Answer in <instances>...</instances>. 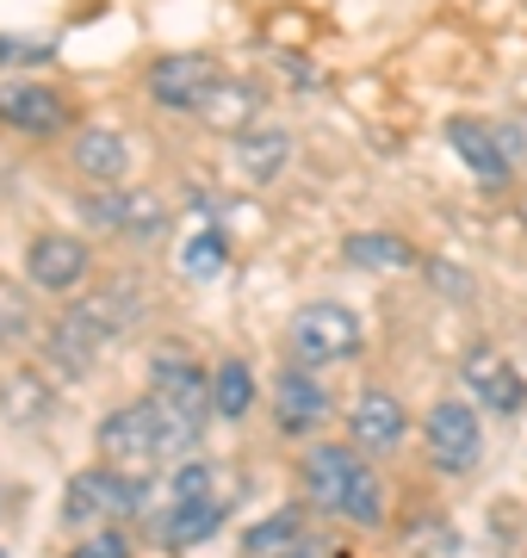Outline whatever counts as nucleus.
<instances>
[{"label":"nucleus","mask_w":527,"mask_h":558,"mask_svg":"<svg viewBox=\"0 0 527 558\" xmlns=\"http://www.w3.org/2000/svg\"><path fill=\"white\" fill-rule=\"evenodd\" d=\"M87 274H94V248L82 236L38 230V236L25 242V279L38 292H75V286H87Z\"/></svg>","instance_id":"6e6552de"},{"label":"nucleus","mask_w":527,"mask_h":558,"mask_svg":"<svg viewBox=\"0 0 527 558\" xmlns=\"http://www.w3.org/2000/svg\"><path fill=\"white\" fill-rule=\"evenodd\" d=\"M223 515H230V502L211 490V497H186V502H174L168 509V521H162V539L181 553V546H199V539H211L223 527Z\"/></svg>","instance_id":"a211bd4d"},{"label":"nucleus","mask_w":527,"mask_h":558,"mask_svg":"<svg viewBox=\"0 0 527 558\" xmlns=\"http://www.w3.org/2000/svg\"><path fill=\"white\" fill-rule=\"evenodd\" d=\"M32 329H38V304H32V292H25L20 279H0V354L20 348V341H32Z\"/></svg>","instance_id":"4be33fe9"},{"label":"nucleus","mask_w":527,"mask_h":558,"mask_svg":"<svg viewBox=\"0 0 527 558\" xmlns=\"http://www.w3.org/2000/svg\"><path fill=\"white\" fill-rule=\"evenodd\" d=\"M149 398L162 403L168 416L199 435L205 416H211V373L186 348H156L149 354Z\"/></svg>","instance_id":"39448f33"},{"label":"nucleus","mask_w":527,"mask_h":558,"mask_svg":"<svg viewBox=\"0 0 527 558\" xmlns=\"http://www.w3.org/2000/svg\"><path fill=\"white\" fill-rule=\"evenodd\" d=\"M69 558H131V539H124L119 527H94V534H87Z\"/></svg>","instance_id":"b1692460"},{"label":"nucleus","mask_w":527,"mask_h":558,"mask_svg":"<svg viewBox=\"0 0 527 558\" xmlns=\"http://www.w3.org/2000/svg\"><path fill=\"white\" fill-rule=\"evenodd\" d=\"M422 440H428L434 472L466 478L471 465H478V453H485V422H478V410L466 398H441L422 410Z\"/></svg>","instance_id":"0eeeda50"},{"label":"nucleus","mask_w":527,"mask_h":558,"mask_svg":"<svg viewBox=\"0 0 527 558\" xmlns=\"http://www.w3.org/2000/svg\"><path fill=\"white\" fill-rule=\"evenodd\" d=\"M323 422H329V391L317 385V373L310 366H280V379H273V428L285 440H305Z\"/></svg>","instance_id":"1a4fd4ad"},{"label":"nucleus","mask_w":527,"mask_h":558,"mask_svg":"<svg viewBox=\"0 0 527 558\" xmlns=\"http://www.w3.org/2000/svg\"><path fill=\"white\" fill-rule=\"evenodd\" d=\"M292 168V137H285L280 124H248V131H236V174L248 180V186H273V180Z\"/></svg>","instance_id":"4468645a"},{"label":"nucleus","mask_w":527,"mask_h":558,"mask_svg":"<svg viewBox=\"0 0 527 558\" xmlns=\"http://www.w3.org/2000/svg\"><path fill=\"white\" fill-rule=\"evenodd\" d=\"M193 447H199V435L181 428L156 398L119 403V410H106V422H100V459L106 465H119V472H137V478L149 472V465L186 459Z\"/></svg>","instance_id":"f03ea898"},{"label":"nucleus","mask_w":527,"mask_h":558,"mask_svg":"<svg viewBox=\"0 0 527 558\" xmlns=\"http://www.w3.org/2000/svg\"><path fill=\"white\" fill-rule=\"evenodd\" d=\"M342 260L360 274H404V267H416V248L391 230H360V236L342 242Z\"/></svg>","instance_id":"aec40b11"},{"label":"nucleus","mask_w":527,"mask_h":558,"mask_svg":"<svg viewBox=\"0 0 527 558\" xmlns=\"http://www.w3.org/2000/svg\"><path fill=\"white\" fill-rule=\"evenodd\" d=\"M143 509V478L119 472V465H87L62 490V521L69 527H94V521H119Z\"/></svg>","instance_id":"423d86ee"},{"label":"nucleus","mask_w":527,"mask_h":558,"mask_svg":"<svg viewBox=\"0 0 527 558\" xmlns=\"http://www.w3.org/2000/svg\"><path fill=\"white\" fill-rule=\"evenodd\" d=\"M280 558H335V553H329L323 539H298V546H292V553H280Z\"/></svg>","instance_id":"a878e982"},{"label":"nucleus","mask_w":527,"mask_h":558,"mask_svg":"<svg viewBox=\"0 0 527 558\" xmlns=\"http://www.w3.org/2000/svg\"><path fill=\"white\" fill-rule=\"evenodd\" d=\"M255 410V366L243 354H223L211 366V416L218 422H243Z\"/></svg>","instance_id":"6ab92c4d"},{"label":"nucleus","mask_w":527,"mask_h":558,"mask_svg":"<svg viewBox=\"0 0 527 558\" xmlns=\"http://www.w3.org/2000/svg\"><path fill=\"white\" fill-rule=\"evenodd\" d=\"M211 87H218V62L211 57H162L149 69V100L168 106V112H186V119H199Z\"/></svg>","instance_id":"f8f14e48"},{"label":"nucleus","mask_w":527,"mask_h":558,"mask_svg":"<svg viewBox=\"0 0 527 558\" xmlns=\"http://www.w3.org/2000/svg\"><path fill=\"white\" fill-rule=\"evenodd\" d=\"M186 497H211V465H205V459L174 465V502H186Z\"/></svg>","instance_id":"393cba45"},{"label":"nucleus","mask_w":527,"mask_h":558,"mask_svg":"<svg viewBox=\"0 0 527 558\" xmlns=\"http://www.w3.org/2000/svg\"><path fill=\"white\" fill-rule=\"evenodd\" d=\"M446 143L459 149V161H466L471 174L485 180V186H508V156H503V137L490 131L485 119H453L446 124Z\"/></svg>","instance_id":"2eb2a0df"},{"label":"nucleus","mask_w":527,"mask_h":558,"mask_svg":"<svg viewBox=\"0 0 527 558\" xmlns=\"http://www.w3.org/2000/svg\"><path fill=\"white\" fill-rule=\"evenodd\" d=\"M466 385L471 398L485 403V410H497V416H508V410H522V379H515V366H508L503 354H490V348H471L466 354Z\"/></svg>","instance_id":"dca6fc26"},{"label":"nucleus","mask_w":527,"mask_h":558,"mask_svg":"<svg viewBox=\"0 0 527 558\" xmlns=\"http://www.w3.org/2000/svg\"><path fill=\"white\" fill-rule=\"evenodd\" d=\"M124 329H131V292H94L87 304H69L50 323L44 354H50V366H57L62 379H87Z\"/></svg>","instance_id":"7ed1b4c3"},{"label":"nucleus","mask_w":527,"mask_h":558,"mask_svg":"<svg viewBox=\"0 0 527 558\" xmlns=\"http://www.w3.org/2000/svg\"><path fill=\"white\" fill-rule=\"evenodd\" d=\"M69 168H75L87 186H124V174H131V143H124L119 131H106V124H87V131H75V143H69Z\"/></svg>","instance_id":"ddd939ff"},{"label":"nucleus","mask_w":527,"mask_h":558,"mask_svg":"<svg viewBox=\"0 0 527 558\" xmlns=\"http://www.w3.org/2000/svg\"><path fill=\"white\" fill-rule=\"evenodd\" d=\"M372 453H360L354 440H317L298 465V478H305V497L323 509V515H342L354 527H379L385 521V484L379 472L366 465Z\"/></svg>","instance_id":"f257e3e1"},{"label":"nucleus","mask_w":527,"mask_h":558,"mask_svg":"<svg viewBox=\"0 0 527 558\" xmlns=\"http://www.w3.org/2000/svg\"><path fill=\"white\" fill-rule=\"evenodd\" d=\"M255 119H261V87H255V81L218 75V87H211L205 106H199V124H211V131H248Z\"/></svg>","instance_id":"f3484780"},{"label":"nucleus","mask_w":527,"mask_h":558,"mask_svg":"<svg viewBox=\"0 0 527 558\" xmlns=\"http://www.w3.org/2000/svg\"><path fill=\"white\" fill-rule=\"evenodd\" d=\"M223 255H230V248H223V236H218V230H199V236L186 242L181 267H186L193 279H218V274H223Z\"/></svg>","instance_id":"5701e85b"},{"label":"nucleus","mask_w":527,"mask_h":558,"mask_svg":"<svg viewBox=\"0 0 527 558\" xmlns=\"http://www.w3.org/2000/svg\"><path fill=\"white\" fill-rule=\"evenodd\" d=\"M360 341H366L360 317H354L347 304H335V299L305 304V311L292 317V329H285V348H292L298 366H335V360H354L360 354Z\"/></svg>","instance_id":"20e7f679"},{"label":"nucleus","mask_w":527,"mask_h":558,"mask_svg":"<svg viewBox=\"0 0 527 558\" xmlns=\"http://www.w3.org/2000/svg\"><path fill=\"white\" fill-rule=\"evenodd\" d=\"M404 435H409V410L391 391H360L354 398V410H347V440L360 447V453H372V459H385V453H397L404 447Z\"/></svg>","instance_id":"9b49d317"},{"label":"nucleus","mask_w":527,"mask_h":558,"mask_svg":"<svg viewBox=\"0 0 527 558\" xmlns=\"http://www.w3.org/2000/svg\"><path fill=\"white\" fill-rule=\"evenodd\" d=\"M298 539H305V515H298V509H273V515H261L243 534V553L248 558H280V553H292Z\"/></svg>","instance_id":"412c9836"},{"label":"nucleus","mask_w":527,"mask_h":558,"mask_svg":"<svg viewBox=\"0 0 527 558\" xmlns=\"http://www.w3.org/2000/svg\"><path fill=\"white\" fill-rule=\"evenodd\" d=\"M69 119H75L69 100H62L57 87H44V81H13V87H0V124L20 131V137H62Z\"/></svg>","instance_id":"9d476101"}]
</instances>
